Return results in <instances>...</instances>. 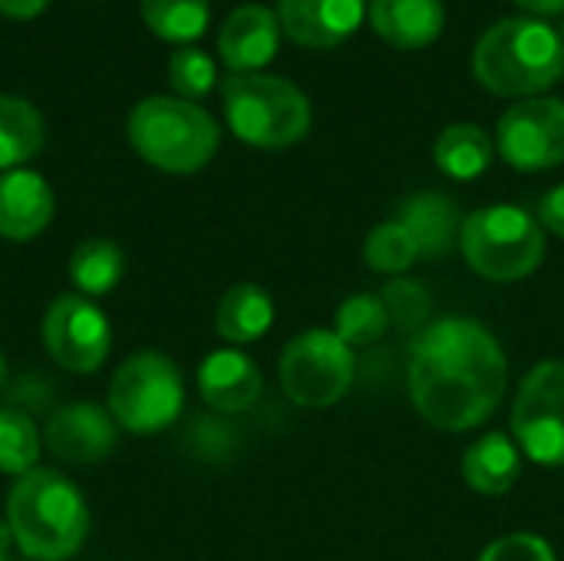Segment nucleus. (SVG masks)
Listing matches in <instances>:
<instances>
[{"mask_svg": "<svg viewBox=\"0 0 564 561\" xmlns=\"http://www.w3.org/2000/svg\"><path fill=\"white\" fill-rule=\"evenodd\" d=\"M367 17V0H278V23L288 40L307 50L340 46Z\"/></svg>", "mask_w": 564, "mask_h": 561, "instance_id": "nucleus-13", "label": "nucleus"}, {"mask_svg": "<svg viewBox=\"0 0 564 561\" xmlns=\"http://www.w3.org/2000/svg\"><path fill=\"white\" fill-rule=\"evenodd\" d=\"M185 407V380L172 357L159 350L132 354L109 384V413L112 420L135 433L152 436L169 430Z\"/></svg>", "mask_w": 564, "mask_h": 561, "instance_id": "nucleus-7", "label": "nucleus"}, {"mask_svg": "<svg viewBox=\"0 0 564 561\" xmlns=\"http://www.w3.org/2000/svg\"><path fill=\"white\" fill-rule=\"evenodd\" d=\"M119 443V423L109 410L96 403H69L50 417L46 446L56 460L69 466L102 463Z\"/></svg>", "mask_w": 564, "mask_h": 561, "instance_id": "nucleus-12", "label": "nucleus"}, {"mask_svg": "<svg viewBox=\"0 0 564 561\" xmlns=\"http://www.w3.org/2000/svg\"><path fill=\"white\" fill-rule=\"evenodd\" d=\"M516 7H522L532 17H552V13H564V0H512Z\"/></svg>", "mask_w": 564, "mask_h": 561, "instance_id": "nucleus-33", "label": "nucleus"}, {"mask_svg": "<svg viewBox=\"0 0 564 561\" xmlns=\"http://www.w3.org/2000/svg\"><path fill=\"white\" fill-rule=\"evenodd\" d=\"M397 222L416 241L420 258H446L453 248H459L463 218H459V208L449 195L416 192L400 205Z\"/></svg>", "mask_w": 564, "mask_h": 561, "instance_id": "nucleus-18", "label": "nucleus"}, {"mask_svg": "<svg viewBox=\"0 0 564 561\" xmlns=\"http://www.w3.org/2000/svg\"><path fill=\"white\" fill-rule=\"evenodd\" d=\"M274 324V301L261 284H235L215 308V334L228 344H251Z\"/></svg>", "mask_w": 564, "mask_h": 561, "instance_id": "nucleus-20", "label": "nucleus"}, {"mask_svg": "<svg viewBox=\"0 0 564 561\" xmlns=\"http://www.w3.org/2000/svg\"><path fill=\"white\" fill-rule=\"evenodd\" d=\"M7 529L26 559L66 561L89 536V509L63 473L36 466L7 496Z\"/></svg>", "mask_w": 564, "mask_h": 561, "instance_id": "nucleus-2", "label": "nucleus"}, {"mask_svg": "<svg viewBox=\"0 0 564 561\" xmlns=\"http://www.w3.org/2000/svg\"><path fill=\"white\" fill-rule=\"evenodd\" d=\"M499 155L519 172H545L564 162V99L532 96L512 103L496 129Z\"/></svg>", "mask_w": 564, "mask_h": 561, "instance_id": "nucleus-11", "label": "nucleus"}, {"mask_svg": "<svg viewBox=\"0 0 564 561\" xmlns=\"http://www.w3.org/2000/svg\"><path fill=\"white\" fill-rule=\"evenodd\" d=\"M367 20L373 33L397 50H423L446 26L443 0H370Z\"/></svg>", "mask_w": 564, "mask_h": 561, "instance_id": "nucleus-17", "label": "nucleus"}, {"mask_svg": "<svg viewBox=\"0 0 564 561\" xmlns=\"http://www.w3.org/2000/svg\"><path fill=\"white\" fill-rule=\"evenodd\" d=\"M43 142H46V126L40 109L23 96L0 93V169L10 172L36 159Z\"/></svg>", "mask_w": 564, "mask_h": 561, "instance_id": "nucleus-22", "label": "nucleus"}, {"mask_svg": "<svg viewBox=\"0 0 564 561\" xmlns=\"http://www.w3.org/2000/svg\"><path fill=\"white\" fill-rule=\"evenodd\" d=\"M562 43H564V20H562Z\"/></svg>", "mask_w": 564, "mask_h": 561, "instance_id": "nucleus-36", "label": "nucleus"}, {"mask_svg": "<svg viewBox=\"0 0 564 561\" xmlns=\"http://www.w3.org/2000/svg\"><path fill=\"white\" fill-rule=\"evenodd\" d=\"M512 440L539 466H564V360L532 367L516 393Z\"/></svg>", "mask_w": 564, "mask_h": 561, "instance_id": "nucleus-9", "label": "nucleus"}, {"mask_svg": "<svg viewBox=\"0 0 564 561\" xmlns=\"http://www.w3.org/2000/svg\"><path fill=\"white\" fill-rule=\"evenodd\" d=\"M357 357L354 350L324 327L297 334L278 360V380L291 403L307 410H327L354 387Z\"/></svg>", "mask_w": 564, "mask_h": 561, "instance_id": "nucleus-8", "label": "nucleus"}, {"mask_svg": "<svg viewBox=\"0 0 564 561\" xmlns=\"http://www.w3.org/2000/svg\"><path fill=\"white\" fill-rule=\"evenodd\" d=\"M459 476L479 496H506L522 476V450L512 436L492 430L463 453Z\"/></svg>", "mask_w": 564, "mask_h": 561, "instance_id": "nucleus-19", "label": "nucleus"}, {"mask_svg": "<svg viewBox=\"0 0 564 561\" xmlns=\"http://www.w3.org/2000/svg\"><path fill=\"white\" fill-rule=\"evenodd\" d=\"M416 258H420V248L397 218L373 225L367 241H364L367 268L377 274H387V278H403L416 265Z\"/></svg>", "mask_w": 564, "mask_h": 561, "instance_id": "nucleus-26", "label": "nucleus"}, {"mask_svg": "<svg viewBox=\"0 0 564 561\" xmlns=\"http://www.w3.org/2000/svg\"><path fill=\"white\" fill-rule=\"evenodd\" d=\"M383 304H387V314H390V327L403 331V334H423L433 321V301H430V291L413 281V278H393L383 291H380Z\"/></svg>", "mask_w": 564, "mask_h": 561, "instance_id": "nucleus-28", "label": "nucleus"}, {"mask_svg": "<svg viewBox=\"0 0 564 561\" xmlns=\"http://www.w3.org/2000/svg\"><path fill=\"white\" fill-rule=\"evenodd\" d=\"M473 76L492 96H542L564 76L562 33L539 17L499 20L473 50Z\"/></svg>", "mask_w": 564, "mask_h": 561, "instance_id": "nucleus-3", "label": "nucleus"}, {"mask_svg": "<svg viewBox=\"0 0 564 561\" xmlns=\"http://www.w3.org/2000/svg\"><path fill=\"white\" fill-rule=\"evenodd\" d=\"M142 23L165 43L192 46L205 30L212 17L208 0H139Z\"/></svg>", "mask_w": 564, "mask_h": 561, "instance_id": "nucleus-24", "label": "nucleus"}, {"mask_svg": "<svg viewBox=\"0 0 564 561\" xmlns=\"http://www.w3.org/2000/svg\"><path fill=\"white\" fill-rule=\"evenodd\" d=\"M53 188L33 169H10L0 175V238L33 241L53 222Z\"/></svg>", "mask_w": 564, "mask_h": 561, "instance_id": "nucleus-15", "label": "nucleus"}, {"mask_svg": "<svg viewBox=\"0 0 564 561\" xmlns=\"http://www.w3.org/2000/svg\"><path fill=\"white\" fill-rule=\"evenodd\" d=\"M169 83H172L178 99L198 103L218 83L215 60L198 46H175L172 56H169Z\"/></svg>", "mask_w": 564, "mask_h": 561, "instance_id": "nucleus-29", "label": "nucleus"}, {"mask_svg": "<svg viewBox=\"0 0 564 561\" xmlns=\"http://www.w3.org/2000/svg\"><path fill=\"white\" fill-rule=\"evenodd\" d=\"M406 384L416 413L430 427L466 433L499 410L509 360L499 337L476 317H443L413 341Z\"/></svg>", "mask_w": 564, "mask_h": 561, "instance_id": "nucleus-1", "label": "nucleus"}, {"mask_svg": "<svg viewBox=\"0 0 564 561\" xmlns=\"http://www.w3.org/2000/svg\"><path fill=\"white\" fill-rule=\"evenodd\" d=\"M539 225L552 231L555 238H564V185H555L539 202Z\"/></svg>", "mask_w": 564, "mask_h": 561, "instance_id": "nucleus-31", "label": "nucleus"}, {"mask_svg": "<svg viewBox=\"0 0 564 561\" xmlns=\"http://www.w3.org/2000/svg\"><path fill=\"white\" fill-rule=\"evenodd\" d=\"M459 251L479 278L512 284L539 271L545 228L519 205H489L463 218Z\"/></svg>", "mask_w": 564, "mask_h": 561, "instance_id": "nucleus-6", "label": "nucleus"}, {"mask_svg": "<svg viewBox=\"0 0 564 561\" xmlns=\"http://www.w3.org/2000/svg\"><path fill=\"white\" fill-rule=\"evenodd\" d=\"M43 440L36 423L13 407H0V473L7 476H26L36 470Z\"/></svg>", "mask_w": 564, "mask_h": 561, "instance_id": "nucleus-27", "label": "nucleus"}, {"mask_svg": "<svg viewBox=\"0 0 564 561\" xmlns=\"http://www.w3.org/2000/svg\"><path fill=\"white\" fill-rule=\"evenodd\" d=\"M281 50L278 13L261 3H245L228 13L218 33V56L231 73H261Z\"/></svg>", "mask_w": 564, "mask_h": 561, "instance_id": "nucleus-14", "label": "nucleus"}, {"mask_svg": "<svg viewBox=\"0 0 564 561\" xmlns=\"http://www.w3.org/2000/svg\"><path fill=\"white\" fill-rule=\"evenodd\" d=\"M479 561H558L555 549L529 532H516V536H502L492 546H486V552Z\"/></svg>", "mask_w": 564, "mask_h": 561, "instance_id": "nucleus-30", "label": "nucleus"}, {"mask_svg": "<svg viewBox=\"0 0 564 561\" xmlns=\"http://www.w3.org/2000/svg\"><path fill=\"white\" fill-rule=\"evenodd\" d=\"M390 331V314L380 294H350L334 317V334L354 350V347H370Z\"/></svg>", "mask_w": 564, "mask_h": 561, "instance_id": "nucleus-25", "label": "nucleus"}, {"mask_svg": "<svg viewBox=\"0 0 564 561\" xmlns=\"http://www.w3.org/2000/svg\"><path fill=\"white\" fill-rule=\"evenodd\" d=\"M40 341L56 367L69 374H96L112 347L109 317L83 294H59L46 304L40 321Z\"/></svg>", "mask_w": 564, "mask_h": 561, "instance_id": "nucleus-10", "label": "nucleus"}, {"mask_svg": "<svg viewBox=\"0 0 564 561\" xmlns=\"http://www.w3.org/2000/svg\"><path fill=\"white\" fill-rule=\"evenodd\" d=\"M221 103L228 129L254 149H288L311 132V103L284 76L231 73Z\"/></svg>", "mask_w": 564, "mask_h": 561, "instance_id": "nucleus-5", "label": "nucleus"}, {"mask_svg": "<svg viewBox=\"0 0 564 561\" xmlns=\"http://www.w3.org/2000/svg\"><path fill=\"white\" fill-rule=\"evenodd\" d=\"M261 390H264V377L258 364L235 347L208 354L198 367V397L218 413L251 410Z\"/></svg>", "mask_w": 564, "mask_h": 561, "instance_id": "nucleus-16", "label": "nucleus"}, {"mask_svg": "<svg viewBox=\"0 0 564 561\" xmlns=\"http://www.w3.org/2000/svg\"><path fill=\"white\" fill-rule=\"evenodd\" d=\"M126 136L139 159L169 175L205 169L221 142L218 122L198 103L178 96H145L126 122Z\"/></svg>", "mask_w": 564, "mask_h": 561, "instance_id": "nucleus-4", "label": "nucleus"}, {"mask_svg": "<svg viewBox=\"0 0 564 561\" xmlns=\"http://www.w3.org/2000/svg\"><path fill=\"white\" fill-rule=\"evenodd\" d=\"M3 377H7V360H3V354H0V387H3Z\"/></svg>", "mask_w": 564, "mask_h": 561, "instance_id": "nucleus-35", "label": "nucleus"}, {"mask_svg": "<svg viewBox=\"0 0 564 561\" xmlns=\"http://www.w3.org/2000/svg\"><path fill=\"white\" fill-rule=\"evenodd\" d=\"M126 274V255L109 238H86L69 255V281L83 298H106Z\"/></svg>", "mask_w": 564, "mask_h": 561, "instance_id": "nucleus-23", "label": "nucleus"}, {"mask_svg": "<svg viewBox=\"0 0 564 561\" xmlns=\"http://www.w3.org/2000/svg\"><path fill=\"white\" fill-rule=\"evenodd\" d=\"M50 7V0H0V13L7 20H33Z\"/></svg>", "mask_w": 564, "mask_h": 561, "instance_id": "nucleus-32", "label": "nucleus"}, {"mask_svg": "<svg viewBox=\"0 0 564 561\" xmlns=\"http://www.w3.org/2000/svg\"><path fill=\"white\" fill-rule=\"evenodd\" d=\"M10 539V529H7V522L0 526V561H10L7 559V549H3V542Z\"/></svg>", "mask_w": 564, "mask_h": 561, "instance_id": "nucleus-34", "label": "nucleus"}, {"mask_svg": "<svg viewBox=\"0 0 564 561\" xmlns=\"http://www.w3.org/2000/svg\"><path fill=\"white\" fill-rule=\"evenodd\" d=\"M492 152H496V145L489 139V132L476 122L446 126L433 145V159H436L440 172L456 179V182L479 179L492 165Z\"/></svg>", "mask_w": 564, "mask_h": 561, "instance_id": "nucleus-21", "label": "nucleus"}]
</instances>
